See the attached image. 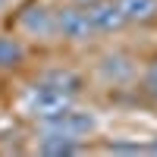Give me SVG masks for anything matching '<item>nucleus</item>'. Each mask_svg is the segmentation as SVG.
I'll list each match as a JSON object with an SVG mask.
<instances>
[{
	"instance_id": "f257e3e1",
	"label": "nucleus",
	"mask_w": 157,
	"mask_h": 157,
	"mask_svg": "<svg viewBox=\"0 0 157 157\" xmlns=\"http://www.w3.org/2000/svg\"><path fill=\"white\" fill-rule=\"evenodd\" d=\"M72 104H75L72 94H63V91L38 85V82L22 94V110L29 113L35 123H44V120H50V116H60L63 110H69Z\"/></svg>"
},
{
	"instance_id": "f03ea898",
	"label": "nucleus",
	"mask_w": 157,
	"mask_h": 157,
	"mask_svg": "<svg viewBox=\"0 0 157 157\" xmlns=\"http://www.w3.org/2000/svg\"><path fill=\"white\" fill-rule=\"evenodd\" d=\"M54 19H57V38H63V41H69V44H88V41L98 38L85 6L63 3V6L54 10Z\"/></svg>"
},
{
	"instance_id": "7ed1b4c3",
	"label": "nucleus",
	"mask_w": 157,
	"mask_h": 157,
	"mask_svg": "<svg viewBox=\"0 0 157 157\" xmlns=\"http://www.w3.org/2000/svg\"><path fill=\"white\" fill-rule=\"evenodd\" d=\"M98 78L104 85L126 88V85L138 82V60L129 50H107L98 60Z\"/></svg>"
},
{
	"instance_id": "20e7f679",
	"label": "nucleus",
	"mask_w": 157,
	"mask_h": 157,
	"mask_svg": "<svg viewBox=\"0 0 157 157\" xmlns=\"http://www.w3.org/2000/svg\"><path fill=\"white\" fill-rule=\"evenodd\" d=\"M38 126H41V129H57V132H66V135H72V138L88 141V138L101 129V120H98L94 110H85V107H75V104H72V107L63 110L60 116H50V120L38 123Z\"/></svg>"
},
{
	"instance_id": "39448f33",
	"label": "nucleus",
	"mask_w": 157,
	"mask_h": 157,
	"mask_svg": "<svg viewBox=\"0 0 157 157\" xmlns=\"http://www.w3.org/2000/svg\"><path fill=\"white\" fill-rule=\"evenodd\" d=\"M19 32H22L25 38H32V41H38V44L57 41L54 10L44 6V3H29V6H22V13H19Z\"/></svg>"
},
{
	"instance_id": "423d86ee",
	"label": "nucleus",
	"mask_w": 157,
	"mask_h": 157,
	"mask_svg": "<svg viewBox=\"0 0 157 157\" xmlns=\"http://www.w3.org/2000/svg\"><path fill=\"white\" fill-rule=\"evenodd\" d=\"M35 148H38V154H44V157H69V154H82L85 141L72 138L66 132H57V129H41V126H38Z\"/></svg>"
},
{
	"instance_id": "0eeeda50",
	"label": "nucleus",
	"mask_w": 157,
	"mask_h": 157,
	"mask_svg": "<svg viewBox=\"0 0 157 157\" xmlns=\"http://www.w3.org/2000/svg\"><path fill=\"white\" fill-rule=\"evenodd\" d=\"M88 19H91L98 35H120L123 29H129V22L123 16V10L116 6V0H98V3H91Z\"/></svg>"
},
{
	"instance_id": "6e6552de",
	"label": "nucleus",
	"mask_w": 157,
	"mask_h": 157,
	"mask_svg": "<svg viewBox=\"0 0 157 157\" xmlns=\"http://www.w3.org/2000/svg\"><path fill=\"white\" fill-rule=\"evenodd\" d=\"M25 60H29V47H25V41L16 38V35L0 32V72L19 69Z\"/></svg>"
},
{
	"instance_id": "1a4fd4ad",
	"label": "nucleus",
	"mask_w": 157,
	"mask_h": 157,
	"mask_svg": "<svg viewBox=\"0 0 157 157\" xmlns=\"http://www.w3.org/2000/svg\"><path fill=\"white\" fill-rule=\"evenodd\" d=\"M35 82L47 85V88H57L63 94H72V98H78V91H82V75L72 72V69H60V66L57 69H44Z\"/></svg>"
},
{
	"instance_id": "9d476101",
	"label": "nucleus",
	"mask_w": 157,
	"mask_h": 157,
	"mask_svg": "<svg viewBox=\"0 0 157 157\" xmlns=\"http://www.w3.org/2000/svg\"><path fill=\"white\" fill-rule=\"evenodd\" d=\"M129 25H148L157 19V0H116Z\"/></svg>"
},
{
	"instance_id": "9b49d317",
	"label": "nucleus",
	"mask_w": 157,
	"mask_h": 157,
	"mask_svg": "<svg viewBox=\"0 0 157 157\" xmlns=\"http://www.w3.org/2000/svg\"><path fill=\"white\" fill-rule=\"evenodd\" d=\"M138 78H141V91H145L148 98H157V57L148 63L145 69H141Z\"/></svg>"
},
{
	"instance_id": "f8f14e48",
	"label": "nucleus",
	"mask_w": 157,
	"mask_h": 157,
	"mask_svg": "<svg viewBox=\"0 0 157 157\" xmlns=\"http://www.w3.org/2000/svg\"><path fill=\"white\" fill-rule=\"evenodd\" d=\"M107 151H141L138 145H110Z\"/></svg>"
},
{
	"instance_id": "ddd939ff",
	"label": "nucleus",
	"mask_w": 157,
	"mask_h": 157,
	"mask_svg": "<svg viewBox=\"0 0 157 157\" xmlns=\"http://www.w3.org/2000/svg\"><path fill=\"white\" fill-rule=\"evenodd\" d=\"M63 3H72V6H85L88 10L91 3H98V0H63Z\"/></svg>"
},
{
	"instance_id": "4468645a",
	"label": "nucleus",
	"mask_w": 157,
	"mask_h": 157,
	"mask_svg": "<svg viewBox=\"0 0 157 157\" xmlns=\"http://www.w3.org/2000/svg\"><path fill=\"white\" fill-rule=\"evenodd\" d=\"M148 151H151V154H157V138H154L151 145H148Z\"/></svg>"
},
{
	"instance_id": "2eb2a0df",
	"label": "nucleus",
	"mask_w": 157,
	"mask_h": 157,
	"mask_svg": "<svg viewBox=\"0 0 157 157\" xmlns=\"http://www.w3.org/2000/svg\"><path fill=\"white\" fill-rule=\"evenodd\" d=\"M3 6H6V0H0V10H3Z\"/></svg>"
}]
</instances>
